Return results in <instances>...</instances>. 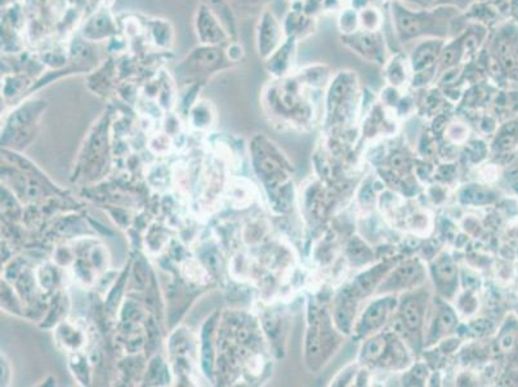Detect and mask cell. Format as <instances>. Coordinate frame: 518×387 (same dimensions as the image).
Listing matches in <instances>:
<instances>
[{"mask_svg":"<svg viewBox=\"0 0 518 387\" xmlns=\"http://www.w3.org/2000/svg\"><path fill=\"white\" fill-rule=\"evenodd\" d=\"M230 63L231 61L228 60L224 47L200 44L187 54L177 72H183L191 78L208 76L230 67Z\"/></svg>","mask_w":518,"mask_h":387,"instance_id":"cell-1","label":"cell"},{"mask_svg":"<svg viewBox=\"0 0 518 387\" xmlns=\"http://www.w3.org/2000/svg\"><path fill=\"white\" fill-rule=\"evenodd\" d=\"M432 270L440 292L445 295H451L457 283V267L453 261L447 255H442L435 262Z\"/></svg>","mask_w":518,"mask_h":387,"instance_id":"cell-8","label":"cell"},{"mask_svg":"<svg viewBox=\"0 0 518 387\" xmlns=\"http://www.w3.org/2000/svg\"><path fill=\"white\" fill-rule=\"evenodd\" d=\"M281 39V28L271 12H264L257 35V47L261 57L268 59L277 51Z\"/></svg>","mask_w":518,"mask_h":387,"instance_id":"cell-4","label":"cell"},{"mask_svg":"<svg viewBox=\"0 0 518 387\" xmlns=\"http://www.w3.org/2000/svg\"><path fill=\"white\" fill-rule=\"evenodd\" d=\"M193 26L196 36L202 45L226 47L230 44L231 36L228 31L226 30L224 23L206 3L197 7L193 19Z\"/></svg>","mask_w":518,"mask_h":387,"instance_id":"cell-2","label":"cell"},{"mask_svg":"<svg viewBox=\"0 0 518 387\" xmlns=\"http://www.w3.org/2000/svg\"><path fill=\"white\" fill-rule=\"evenodd\" d=\"M426 302L427 300L424 295H407L404 298L400 306V315L404 328L407 329L409 333L416 335L420 332L423 320H424V314H426Z\"/></svg>","mask_w":518,"mask_h":387,"instance_id":"cell-6","label":"cell"},{"mask_svg":"<svg viewBox=\"0 0 518 387\" xmlns=\"http://www.w3.org/2000/svg\"><path fill=\"white\" fill-rule=\"evenodd\" d=\"M357 43H358L360 50L363 52H365V53H371L373 50H376V39H374V36L370 35V34H363V35H360L358 39H357Z\"/></svg>","mask_w":518,"mask_h":387,"instance_id":"cell-12","label":"cell"},{"mask_svg":"<svg viewBox=\"0 0 518 387\" xmlns=\"http://www.w3.org/2000/svg\"><path fill=\"white\" fill-rule=\"evenodd\" d=\"M404 354L405 351L400 347L397 339L389 335H379L366 342L365 346L363 347L361 357L365 363H370L373 366H385V363L387 366Z\"/></svg>","mask_w":518,"mask_h":387,"instance_id":"cell-3","label":"cell"},{"mask_svg":"<svg viewBox=\"0 0 518 387\" xmlns=\"http://www.w3.org/2000/svg\"><path fill=\"white\" fill-rule=\"evenodd\" d=\"M395 306H396V301L391 297L382 298L373 302L363 314V317L357 326V333L360 336H366L371 333L373 331L380 328L386 323L388 316Z\"/></svg>","mask_w":518,"mask_h":387,"instance_id":"cell-5","label":"cell"},{"mask_svg":"<svg viewBox=\"0 0 518 387\" xmlns=\"http://www.w3.org/2000/svg\"><path fill=\"white\" fill-rule=\"evenodd\" d=\"M457 322V317L454 315L453 310L450 307H447L446 305L442 306L437 314L436 319H435V328L432 329V332L440 336L441 333H445L447 331H450L454 324Z\"/></svg>","mask_w":518,"mask_h":387,"instance_id":"cell-11","label":"cell"},{"mask_svg":"<svg viewBox=\"0 0 518 387\" xmlns=\"http://www.w3.org/2000/svg\"><path fill=\"white\" fill-rule=\"evenodd\" d=\"M449 1H463V0H449Z\"/></svg>","mask_w":518,"mask_h":387,"instance_id":"cell-13","label":"cell"},{"mask_svg":"<svg viewBox=\"0 0 518 387\" xmlns=\"http://www.w3.org/2000/svg\"><path fill=\"white\" fill-rule=\"evenodd\" d=\"M115 32V26L111 16L107 12H98L91 16L83 28V36L87 41H102Z\"/></svg>","mask_w":518,"mask_h":387,"instance_id":"cell-7","label":"cell"},{"mask_svg":"<svg viewBox=\"0 0 518 387\" xmlns=\"http://www.w3.org/2000/svg\"><path fill=\"white\" fill-rule=\"evenodd\" d=\"M438 50H440L438 43H427V44L420 45L413 57L414 70L420 72L429 66L432 62L435 61Z\"/></svg>","mask_w":518,"mask_h":387,"instance_id":"cell-10","label":"cell"},{"mask_svg":"<svg viewBox=\"0 0 518 387\" xmlns=\"http://www.w3.org/2000/svg\"><path fill=\"white\" fill-rule=\"evenodd\" d=\"M422 275V266L418 262H409L398 267L392 276L382 286V291H395V288H409L417 283V278Z\"/></svg>","mask_w":518,"mask_h":387,"instance_id":"cell-9","label":"cell"}]
</instances>
